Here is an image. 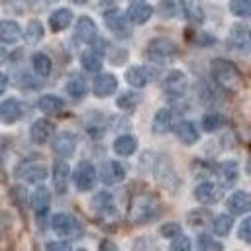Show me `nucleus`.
Wrapping results in <instances>:
<instances>
[{"mask_svg":"<svg viewBox=\"0 0 251 251\" xmlns=\"http://www.w3.org/2000/svg\"><path fill=\"white\" fill-rule=\"evenodd\" d=\"M210 73L214 82L226 92H237L243 84V76L239 69L227 59H214L210 65Z\"/></svg>","mask_w":251,"mask_h":251,"instance_id":"obj_1","label":"nucleus"},{"mask_svg":"<svg viewBox=\"0 0 251 251\" xmlns=\"http://www.w3.org/2000/svg\"><path fill=\"white\" fill-rule=\"evenodd\" d=\"M159 214V200L157 196L149 194V192H139L129 200V208H127V220L135 226L141 224H149L155 216Z\"/></svg>","mask_w":251,"mask_h":251,"instance_id":"obj_2","label":"nucleus"},{"mask_svg":"<svg viewBox=\"0 0 251 251\" xmlns=\"http://www.w3.org/2000/svg\"><path fill=\"white\" fill-rule=\"evenodd\" d=\"M176 45L175 41L167 39V37H155L147 43L145 47V57L151 61V63H161V61H167L171 59L173 55H176Z\"/></svg>","mask_w":251,"mask_h":251,"instance_id":"obj_3","label":"nucleus"},{"mask_svg":"<svg viewBox=\"0 0 251 251\" xmlns=\"http://www.w3.org/2000/svg\"><path fill=\"white\" fill-rule=\"evenodd\" d=\"M49 200H51V194L47 190V186H37L33 188V192L29 194V204L35 212V220H37V226L41 229H45L47 226V216H49Z\"/></svg>","mask_w":251,"mask_h":251,"instance_id":"obj_4","label":"nucleus"},{"mask_svg":"<svg viewBox=\"0 0 251 251\" xmlns=\"http://www.w3.org/2000/svg\"><path fill=\"white\" fill-rule=\"evenodd\" d=\"M16 176L25 182H41L47 178V165L37 159H25L16 167Z\"/></svg>","mask_w":251,"mask_h":251,"instance_id":"obj_5","label":"nucleus"},{"mask_svg":"<svg viewBox=\"0 0 251 251\" xmlns=\"http://www.w3.org/2000/svg\"><path fill=\"white\" fill-rule=\"evenodd\" d=\"M51 227L61 237H76L80 233V224L76 222V218L65 212H59L51 218Z\"/></svg>","mask_w":251,"mask_h":251,"instance_id":"obj_6","label":"nucleus"},{"mask_svg":"<svg viewBox=\"0 0 251 251\" xmlns=\"http://www.w3.org/2000/svg\"><path fill=\"white\" fill-rule=\"evenodd\" d=\"M73 182L78 190L86 192L94 186L96 182V169L90 161H78V165L75 167V173H73Z\"/></svg>","mask_w":251,"mask_h":251,"instance_id":"obj_7","label":"nucleus"},{"mask_svg":"<svg viewBox=\"0 0 251 251\" xmlns=\"http://www.w3.org/2000/svg\"><path fill=\"white\" fill-rule=\"evenodd\" d=\"M104 24H106V27H108L114 35H118V37H127V35H129L127 18H126V14H124L122 10H118V8H112V10H108V12L104 14Z\"/></svg>","mask_w":251,"mask_h":251,"instance_id":"obj_8","label":"nucleus"},{"mask_svg":"<svg viewBox=\"0 0 251 251\" xmlns=\"http://www.w3.org/2000/svg\"><path fill=\"white\" fill-rule=\"evenodd\" d=\"M51 149L59 157H71L76 149V135L73 131H67V129L59 131L51 141Z\"/></svg>","mask_w":251,"mask_h":251,"instance_id":"obj_9","label":"nucleus"},{"mask_svg":"<svg viewBox=\"0 0 251 251\" xmlns=\"http://www.w3.org/2000/svg\"><path fill=\"white\" fill-rule=\"evenodd\" d=\"M227 47L231 51H239V53H247L249 51V27L243 24H237L229 29L227 35Z\"/></svg>","mask_w":251,"mask_h":251,"instance_id":"obj_10","label":"nucleus"},{"mask_svg":"<svg viewBox=\"0 0 251 251\" xmlns=\"http://www.w3.org/2000/svg\"><path fill=\"white\" fill-rule=\"evenodd\" d=\"M151 16H153V8H151V4L141 2V0H139V2H133V4L127 8V12H126L127 22L133 24V25L147 24V22L151 20Z\"/></svg>","mask_w":251,"mask_h":251,"instance_id":"obj_11","label":"nucleus"},{"mask_svg":"<svg viewBox=\"0 0 251 251\" xmlns=\"http://www.w3.org/2000/svg\"><path fill=\"white\" fill-rule=\"evenodd\" d=\"M220 194H222V188H218V184H214L212 180H202L194 188V198L200 204H214L220 200Z\"/></svg>","mask_w":251,"mask_h":251,"instance_id":"obj_12","label":"nucleus"},{"mask_svg":"<svg viewBox=\"0 0 251 251\" xmlns=\"http://www.w3.org/2000/svg\"><path fill=\"white\" fill-rule=\"evenodd\" d=\"M226 208L229 210L231 216H239V214H247L251 208V196L245 190H235L233 194L227 196L226 200Z\"/></svg>","mask_w":251,"mask_h":251,"instance_id":"obj_13","label":"nucleus"},{"mask_svg":"<svg viewBox=\"0 0 251 251\" xmlns=\"http://www.w3.org/2000/svg\"><path fill=\"white\" fill-rule=\"evenodd\" d=\"M75 37L82 43H92L98 37V29L96 24L88 18V16H80L75 24Z\"/></svg>","mask_w":251,"mask_h":251,"instance_id":"obj_14","label":"nucleus"},{"mask_svg":"<svg viewBox=\"0 0 251 251\" xmlns=\"http://www.w3.org/2000/svg\"><path fill=\"white\" fill-rule=\"evenodd\" d=\"M116 88H118V78H116L114 75H110V73L98 75V76L94 78V82H92V92H94V96H98V98H106V96L114 94Z\"/></svg>","mask_w":251,"mask_h":251,"instance_id":"obj_15","label":"nucleus"},{"mask_svg":"<svg viewBox=\"0 0 251 251\" xmlns=\"http://www.w3.org/2000/svg\"><path fill=\"white\" fill-rule=\"evenodd\" d=\"M100 176H102V182L106 186L118 184V182H122L126 178V167L122 163H118V161H106L104 167H102Z\"/></svg>","mask_w":251,"mask_h":251,"instance_id":"obj_16","label":"nucleus"},{"mask_svg":"<svg viewBox=\"0 0 251 251\" xmlns=\"http://www.w3.org/2000/svg\"><path fill=\"white\" fill-rule=\"evenodd\" d=\"M24 116V104L16 98H8L0 104V122L2 124H14Z\"/></svg>","mask_w":251,"mask_h":251,"instance_id":"obj_17","label":"nucleus"},{"mask_svg":"<svg viewBox=\"0 0 251 251\" xmlns=\"http://www.w3.org/2000/svg\"><path fill=\"white\" fill-rule=\"evenodd\" d=\"M51 135H53V124H51L49 120H45V118L35 120V122L31 124V127H29V137H31V141L37 143V145L47 143V139H49Z\"/></svg>","mask_w":251,"mask_h":251,"instance_id":"obj_18","label":"nucleus"},{"mask_svg":"<svg viewBox=\"0 0 251 251\" xmlns=\"http://www.w3.org/2000/svg\"><path fill=\"white\" fill-rule=\"evenodd\" d=\"M51 175H53V186L57 194H65L69 186V178H71V167L65 161H55Z\"/></svg>","mask_w":251,"mask_h":251,"instance_id":"obj_19","label":"nucleus"},{"mask_svg":"<svg viewBox=\"0 0 251 251\" xmlns=\"http://www.w3.org/2000/svg\"><path fill=\"white\" fill-rule=\"evenodd\" d=\"M151 78H153L151 69H149V67H141V65L131 67V69H127V73H126V80H127L133 88H143V86H147Z\"/></svg>","mask_w":251,"mask_h":251,"instance_id":"obj_20","label":"nucleus"},{"mask_svg":"<svg viewBox=\"0 0 251 251\" xmlns=\"http://www.w3.org/2000/svg\"><path fill=\"white\" fill-rule=\"evenodd\" d=\"M175 135H176L178 141H182L184 145H194V143L198 141V137H200V131H198L196 124L188 120V122H178V124L175 126Z\"/></svg>","mask_w":251,"mask_h":251,"instance_id":"obj_21","label":"nucleus"},{"mask_svg":"<svg viewBox=\"0 0 251 251\" xmlns=\"http://www.w3.org/2000/svg\"><path fill=\"white\" fill-rule=\"evenodd\" d=\"M180 10H182V16L186 18V22H190V24L204 22V8H202L200 0H180Z\"/></svg>","mask_w":251,"mask_h":251,"instance_id":"obj_22","label":"nucleus"},{"mask_svg":"<svg viewBox=\"0 0 251 251\" xmlns=\"http://www.w3.org/2000/svg\"><path fill=\"white\" fill-rule=\"evenodd\" d=\"M92 210L100 216H110L116 212V204H114V196L110 192H98L92 198Z\"/></svg>","mask_w":251,"mask_h":251,"instance_id":"obj_23","label":"nucleus"},{"mask_svg":"<svg viewBox=\"0 0 251 251\" xmlns=\"http://www.w3.org/2000/svg\"><path fill=\"white\" fill-rule=\"evenodd\" d=\"M171 124H173V114L169 108H161L155 112L153 116V122H151V131L157 133V135H163L171 129Z\"/></svg>","mask_w":251,"mask_h":251,"instance_id":"obj_24","label":"nucleus"},{"mask_svg":"<svg viewBox=\"0 0 251 251\" xmlns=\"http://www.w3.org/2000/svg\"><path fill=\"white\" fill-rule=\"evenodd\" d=\"M22 27L18 22L12 20H2L0 22V41L2 43H16L22 39Z\"/></svg>","mask_w":251,"mask_h":251,"instance_id":"obj_25","label":"nucleus"},{"mask_svg":"<svg viewBox=\"0 0 251 251\" xmlns=\"http://www.w3.org/2000/svg\"><path fill=\"white\" fill-rule=\"evenodd\" d=\"M184 86H186V78H184V73H180V71H171L163 78V88L169 94H182Z\"/></svg>","mask_w":251,"mask_h":251,"instance_id":"obj_26","label":"nucleus"},{"mask_svg":"<svg viewBox=\"0 0 251 251\" xmlns=\"http://www.w3.org/2000/svg\"><path fill=\"white\" fill-rule=\"evenodd\" d=\"M73 22V12L69 8H57L51 16H49V27L51 31H63L65 27H69Z\"/></svg>","mask_w":251,"mask_h":251,"instance_id":"obj_27","label":"nucleus"},{"mask_svg":"<svg viewBox=\"0 0 251 251\" xmlns=\"http://www.w3.org/2000/svg\"><path fill=\"white\" fill-rule=\"evenodd\" d=\"M239 176V169H237V163L235 161H226L218 167V178H220V184L222 186H231L235 184Z\"/></svg>","mask_w":251,"mask_h":251,"instance_id":"obj_28","label":"nucleus"},{"mask_svg":"<svg viewBox=\"0 0 251 251\" xmlns=\"http://www.w3.org/2000/svg\"><path fill=\"white\" fill-rule=\"evenodd\" d=\"M135 149H137V139L133 135L124 133V135H118L116 141H114V151L122 157H127V155L135 153Z\"/></svg>","mask_w":251,"mask_h":251,"instance_id":"obj_29","label":"nucleus"},{"mask_svg":"<svg viewBox=\"0 0 251 251\" xmlns=\"http://www.w3.org/2000/svg\"><path fill=\"white\" fill-rule=\"evenodd\" d=\"M63 106H65L63 98H59L55 94H45V96H41L37 100V108L41 112H45V114H57V112L63 110Z\"/></svg>","mask_w":251,"mask_h":251,"instance_id":"obj_30","label":"nucleus"},{"mask_svg":"<svg viewBox=\"0 0 251 251\" xmlns=\"http://www.w3.org/2000/svg\"><path fill=\"white\" fill-rule=\"evenodd\" d=\"M67 94H71L73 100H82L86 96V82L82 76H71L67 82Z\"/></svg>","mask_w":251,"mask_h":251,"instance_id":"obj_31","label":"nucleus"},{"mask_svg":"<svg viewBox=\"0 0 251 251\" xmlns=\"http://www.w3.org/2000/svg\"><path fill=\"white\" fill-rule=\"evenodd\" d=\"M231 227H233V220H231L229 214H220V216H216L212 220V231L216 235H227L231 231Z\"/></svg>","mask_w":251,"mask_h":251,"instance_id":"obj_32","label":"nucleus"},{"mask_svg":"<svg viewBox=\"0 0 251 251\" xmlns=\"http://www.w3.org/2000/svg\"><path fill=\"white\" fill-rule=\"evenodd\" d=\"M224 116L222 114H218V112H208V114H204L202 116V120H200V126H202V129L204 131H208V133H212V131H216V129H220L222 126H224Z\"/></svg>","mask_w":251,"mask_h":251,"instance_id":"obj_33","label":"nucleus"},{"mask_svg":"<svg viewBox=\"0 0 251 251\" xmlns=\"http://www.w3.org/2000/svg\"><path fill=\"white\" fill-rule=\"evenodd\" d=\"M22 35L25 37V41H27V43H37V41H41V39H43L45 29H43V25H41V22H39V20H31V22L27 24V27H25V31H24Z\"/></svg>","mask_w":251,"mask_h":251,"instance_id":"obj_34","label":"nucleus"},{"mask_svg":"<svg viewBox=\"0 0 251 251\" xmlns=\"http://www.w3.org/2000/svg\"><path fill=\"white\" fill-rule=\"evenodd\" d=\"M31 65H33V69H35V73H37L39 76H49V75H51L53 65H51V59H49L45 53H35V55L31 57Z\"/></svg>","mask_w":251,"mask_h":251,"instance_id":"obj_35","label":"nucleus"},{"mask_svg":"<svg viewBox=\"0 0 251 251\" xmlns=\"http://www.w3.org/2000/svg\"><path fill=\"white\" fill-rule=\"evenodd\" d=\"M210 218H212V212H210V210H194V212H190V214L186 216L188 226L194 227V229L206 227L208 222H210Z\"/></svg>","mask_w":251,"mask_h":251,"instance_id":"obj_36","label":"nucleus"},{"mask_svg":"<svg viewBox=\"0 0 251 251\" xmlns=\"http://www.w3.org/2000/svg\"><path fill=\"white\" fill-rule=\"evenodd\" d=\"M80 63H82V69L88 71V73H98L102 69V57L94 51H86L82 53L80 57Z\"/></svg>","mask_w":251,"mask_h":251,"instance_id":"obj_37","label":"nucleus"},{"mask_svg":"<svg viewBox=\"0 0 251 251\" xmlns=\"http://www.w3.org/2000/svg\"><path fill=\"white\" fill-rule=\"evenodd\" d=\"M229 12L237 18H247L251 14V2L249 0H229Z\"/></svg>","mask_w":251,"mask_h":251,"instance_id":"obj_38","label":"nucleus"},{"mask_svg":"<svg viewBox=\"0 0 251 251\" xmlns=\"http://www.w3.org/2000/svg\"><path fill=\"white\" fill-rule=\"evenodd\" d=\"M196 247H198L200 251H220V249H222V243H220L218 239H214L212 235L202 233V235H198Z\"/></svg>","mask_w":251,"mask_h":251,"instance_id":"obj_39","label":"nucleus"},{"mask_svg":"<svg viewBox=\"0 0 251 251\" xmlns=\"http://www.w3.org/2000/svg\"><path fill=\"white\" fill-rule=\"evenodd\" d=\"M137 102H139V94H135V92H126L118 98V106L122 110H133L137 106Z\"/></svg>","mask_w":251,"mask_h":251,"instance_id":"obj_40","label":"nucleus"},{"mask_svg":"<svg viewBox=\"0 0 251 251\" xmlns=\"http://www.w3.org/2000/svg\"><path fill=\"white\" fill-rule=\"evenodd\" d=\"M159 233H161L165 239H173V237L180 235L182 231H180V226H178V224H175V222H169V224H163V226H161Z\"/></svg>","mask_w":251,"mask_h":251,"instance_id":"obj_41","label":"nucleus"},{"mask_svg":"<svg viewBox=\"0 0 251 251\" xmlns=\"http://www.w3.org/2000/svg\"><path fill=\"white\" fill-rule=\"evenodd\" d=\"M237 235H239V239L245 241V243L251 241V218H245V220L239 224V231H237Z\"/></svg>","mask_w":251,"mask_h":251,"instance_id":"obj_42","label":"nucleus"},{"mask_svg":"<svg viewBox=\"0 0 251 251\" xmlns=\"http://www.w3.org/2000/svg\"><path fill=\"white\" fill-rule=\"evenodd\" d=\"M4 8H6L8 12L22 14V12H25L27 2H25V0H4Z\"/></svg>","mask_w":251,"mask_h":251,"instance_id":"obj_43","label":"nucleus"},{"mask_svg":"<svg viewBox=\"0 0 251 251\" xmlns=\"http://www.w3.org/2000/svg\"><path fill=\"white\" fill-rule=\"evenodd\" d=\"M171 249H175V251H188V249H190V239H188V237H184V235L180 233V235L173 237Z\"/></svg>","mask_w":251,"mask_h":251,"instance_id":"obj_44","label":"nucleus"},{"mask_svg":"<svg viewBox=\"0 0 251 251\" xmlns=\"http://www.w3.org/2000/svg\"><path fill=\"white\" fill-rule=\"evenodd\" d=\"M45 249H49V251H69L71 243L69 241H51V243L45 245Z\"/></svg>","mask_w":251,"mask_h":251,"instance_id":"obj_45","label":"nucleus"},{"mask_svg":"<svg viewBox=\"0 0 251 251\" xmlns=\"http://www.w3.org/2000/svg\"><path fill=\"white\" fill-rule=\"evenodd\" d=\"M8 88V75L6 73H0V94H4Z\"/></svg>","mask_w":251,"mask_h":251,"instance_id":"obj_46","label":"nucleus"},{"mask_svg":"<svg viewBox=\"0 0 251 251\" xmlns=\"http://www.w3.org/2000/svg\"><path fill=\"white\" fill-rule=\"evenodd\" d=\"M100 247H102V249H108V247H110V249H116V245H114L112 241H104V243H102Z\"/></svg>","mask_w":251,"mask_h":251,"instance_id":"obj_47","label":"nucleus"},{"mask_svg":"<svg viewBox=\"0 0 251 251\" xmlns=\"http://www.w3.org/2000/svg\"><path fill=\"white\" fill-rule=\"evenodd\" d=\"M71 2H73V4H84L86 0H71Z\"/></svg>","mask_w":251,"mask_h":251,"instance_id":"obj_48","label":"nucleus"},{"mask_svg":"<svg viewBox=\"0 0 251 251\" xmlns=\"http://www.w3.org/2000/svg\"><path fill=\"white\" fill-rule=\"evenodd\" d=\"M4 57H6V53H4V49H0V61H2Z\"/></svg>","mask_w":251,"mask_h":251,"instance_id":"obj_49","label":"nucleus"},{"mask_svg":"<svg viewBox=\"0 0 251 251\" xmlns=\"http://www.w3.org/2000/svg\"><path fill=\"white\" fill-rule=\"evenodd\" d=\"M41 2H45V4H51V2H55V0H41Z\"/></svg>","mask_w":251,"mask_h":251,"instance_id":"obj_50","label":"nucleus"},{"mask_svg":"<svg viewBox=\"0 0 251 251\" xmlns=\"http://www.w3.org/2000/svg\"><path fill=\"white\" fill-rule=\"evenodd\" d=\"M0 237H2V227H0Z\"/></svg>","mask_w":251,"mask_h":251,"instance_id":"obj_51","label":"nucleus"}]
</instances>
